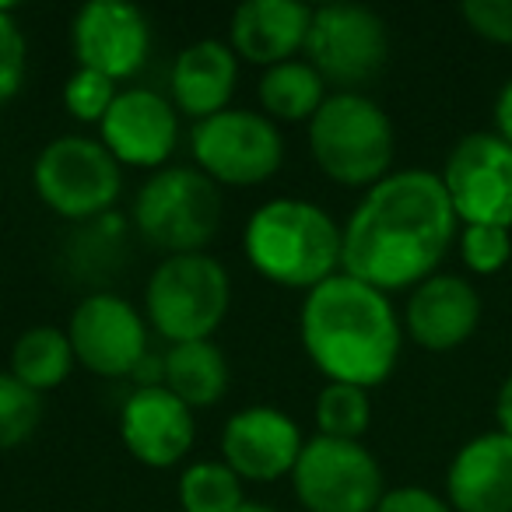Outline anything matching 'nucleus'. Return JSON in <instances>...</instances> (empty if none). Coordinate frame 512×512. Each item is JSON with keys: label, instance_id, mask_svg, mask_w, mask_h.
Masks as SVG:
<instances>
[{"label": "nucleus", "instance_id": "obj_19", "mask_svg": "<svg viewBox=\"0 0 512 512\" xmlns=\"http://www.w3.org/2000/svg\"><path fill=\"white\" fill-rule=\"evenodd\" d=\"M481 320V299L456 274H432L407 302V334L428 351L460 348Z\"/></svg>", "mask_w": 512, "mask_h": 512}, {"label": "nucleus", "instance_id": "obj_30", "mask_svg": "<svg viewBox=\"0 0 512 512\" xmlns=\"http://www.w3.org/2000/svg\"><path fill=\"white\" fill-rule=\"evenodd\" d=\"M25 78V36L18 29L11 8L0 4V106L18 95Z\"/></svg>", "mask_w": 512, "mask_h": 512}, {"label": "nucleus", "instance_id": "obj_7", "mask_svg": "<svg viewBox=\"0 0 512 512\" xmlns=\"http://www.w3.org/2000/svg\"><path fill=\"white\" fill-rule=\"evenodd\" d=\"M32 183L50 211L81 225L113 211L123 190V172L102 141L67 134L39 151Z\"/></svg>", "mask_w": 512, "mask_h": 512}, {"label": "nucleus", "instance_id": "obj_9", "mask_svg": "<svg viewBox=\"0 0 512 512\" xmlns=\"http://www.w3.org/2000/svg\"><path fill=\"white\" fill-rule=\"evenodd\" d=\"M292 484L309 512H376L386 495L376 456L362 442L327 435L302 446Z\"/></svg>", "mask_w": 512, "mask_h": 512}, {"label": "nucleus", "instance_id": "obj_25", "mask_svg": "<svg viewBox=\"0 0 512 512\" xmlns=\"http://www.w3.org/2000/svg\"><path fill=\"white\" fill-rule=\"evenodd\" d=\"M183 512H239L246 505L242 477L225 460H200L179 477Z\"/></svg>", "mask_w": 512, "mask_h": 512}, {"label": "nucleus", "instance_id": "obj_35", "mask_svg": "<svg viewBox=\"0 0 512 512\" xmlns=\"http://www.w3.org/2000/svg\"><path fill=\"white\" fill-rule=\"evenodd\" d=\"M239 512H274V509H267V505H256V502H246Z\"/></svg>", "mask_w": 512, "mask_h": 512}, {"label": "nucleus", "instance_id": "obj_1", "mask_svg": "<svg viewBox=\"0 0 512 512\" xmlns=\"http://www.w3.org/2000/svg\"><path fill=\"white\" fill-rule=\"evenodd\" d=\"M456 235L442 176L425 169L379 179L341 228V271L379 292L428 281Z\"/></svg>", "mask_w": 512, "mask_h": 512}, {"label": "nucleus", "instance_id": "obj_4", "mask_svg": "<svg viewBox=\"0 0 512 512\" xmlns=\"http://www.w3.org/2000/svg\"><path fill=\"white\" fill-rule=\"evenodd\" d=\"M309 151L341 186H376L393 165V123L369 95L334 92L309 120Z\"/></svg>", "mask_w": 512, "mask_h": 512}, {"label": "nucleus", "instance_id": "obj_27", "mask_svg": "<svg viewBox=\"0 0 512 512\" xmlns=\"http://www.w3.org/2000/svg\"><path fill=\"white\" fill-rule=\"evenodd\" d=\"M43 421V400L36 390L18 383L11 372H0V453L22 446Z\"/></svg>", "mask_w": 512, "mask_h": 512}, {"label": "nucleus", "instance_id": "obj_22", "mask_svg": "<svg viewBox=\"0 0 512 512\" xmlns=\"http://www.w3.org/2000/svg\"><path fill=\"white\" fill-rule=\"evenodd\" d=\"M228 362L211 341L169 344L165 351V390L186 407H211L225 397Z\"/></svg>", "mask_w": 512, "mask_h": 512}, {"label": "nucleus", "instance_id": "obj_5", "mask_svg": "<svg viewBox=\"0 0 512 512\" xmlns=\"http://www.w3.org/2000/svg\"><path fill=\"white\" fill-rule=\"evenodd\" d=\"M232 302L228 271L207 253L165 256L144 288V309L169 344L211 341Z\"/></svg>", "mask_w": 512, "mask_h": 512}, {"label": "nucleus", "instance_id": "obj_15", "mask_svg": "<svg viewBox=\"0 0 512 512\" xmlns=\"http://www.w3.org/2000/svg\"><path fill=\"white\" fill-rule=\"evenodd\" d=\"M102 144L120 165L158 169L176 151L179 116L165 95L151 88H127L116 95L109 113L99 123Z\"/></svg>", "mask_w": 512, "mask_h": 512}, {"label": "nucleus", "instance_id": "obj_26", "mask_svg": "<svg viewBox=\"0 0 512 512\" xmlns=\"http://www.w3.org/2000/svg\"><path fill=\"white\" fill-rule=\"evenodd\" d=\"M369 421H372V404L362 386H348V383L323 386L320 400H316V425H320V435L358 442L365 435V428H369Z\"/></svg>", "mask_w": 512, "mask_h": 512}, {"label": "nucleus", "instance_id": "obj_32", "mask_svg": "<svg viewBox=\"0 0 512 512\" xmlns=\"http://www.w3.org/2000/svg\"><path fill=\"white\" fill-rule=\"evenodd\" d=\"M376 512H449V505L425 488H393L383 495Z\"/></svg>", "mask_w": 512, "mask_h": 512}, {"label": "nucleus", "instance_id": "obj_20", "mask_svg": "<svg viewBox=\"0 0 512 512\" xmlns=\"http://www.w3.org/2000/svg\"><path fill=\"white\" fill-rule=\"evenodd\" d=\"M235 78H239V57L232 53V46L218 43V39H200V43L186 46L172 64V106L197 123L211 120L228 109Z\"/></svg>", "mask_w": 512, "mask_h": 512}, {"label": "nucleus", "instance_id": "obj_14", "mask_svg": "<svg viewBox=\"0 0 512 512\" xmlns=\"http://www.w3.org/2000/svg\"><path fill=\"white\" fill-rule=\"evenodd\" d=\"M302 432L278 407H242L225 421L221 453L242 481H278L292 474L302 456Z\"/></svg>", "mask_w": 512, "mask_h": 512}, {"label": "nucleus", "instance_id": "obj_11", "mask_svg": "<svg viewBox=\"0 0 512 512\" xmlns=\"http://www.w3.org/2000/svg\"><path fill=\"white\" fill-rule=\"evenodd\" d=\"M442 186L467 225H512V144L498 134H467L446 158Z\"/></svg>", "mask_w": 512, "mask_h": 512}, {"label": "nucleus", "instance_id": "obj_28", "mask_svg": "<svg viewBox=\"0 0 512 512\" xmlns=\"http://www.w3.org/2000/svg\"><path fill=\"white\" fill-rule=\"evenodd\" d=\"M116 81H109L106 74H95V71H78L67 78L64 85V106L74 120L81 123H102V116L109 113V106L116 102Z\"/></svg>", "mask_w": 512, "mask_h": 512}, {"label": "nucleus", "instance_id": "obj_13", "mask_svg": "<svg viewBox=\"0 0 512 512\" xmlns=\"http://www.w3.org/2000/svg\"><path fill=\"white\" fill-rule=\"evenodd\" d=\"M71 43L78 67L106 74L109 81H127L148 60L151 25L134 4L92 0L74 15Z\"/></svg>", "mask_w": 512, "mask_h": 512}, {"label": "nucleus", "instance_id": "obj_17", "mask_svg": "<svg viewBox=\"0 0 512 512\" xmlns=\"http://www.w3.org/2000/svg\"><path fill=\"white\" fill-rule=\"evenodd\" d=\"M313 11L295 0H249L232 15V53L246 64L278 67L306 50Z\"/></svg>", "mask_w": 512, "mask_h": 512}, {"label": "nucleus", "instance_id": "obj_10", "mask_svg": "<svg viewBox=\"0 0 512 512\" xmlns=\"http://www.w3.org/2000/svg\"><path fill=\"white\" fill-rule=\"evenodd\" d=\"M306 53L327 85L355 92L386 67L390 36L376 11L358 4H327L313 11Z\"/></svg>", "mask_w": 512, "mask_h": 512}, {"label": "nucleus", "instance_id": "obj_33", "mask_svg": "<svg viewBox=\"0 0 512 512\" xmlns=\"http://www.w3.org/2000/svg\"><path fill=\"white\" fill-rule=\"evenodd\" d=\"M495 123H498V137L512 144V81L498 92V102H495Z\"/></svg>", "mask_w": 512, "mask_h": 512}, {"label": "nucleus", "instance_id": "obj_21", "mask_svg": "<svg viewBox=\"0 0 512 512\" xmlns=\"http://www.w3.org/2000/svg\"><path fill=\"white\" fill-rule=\"evenodd\" d=\"M130 228L123 214L109 211L92 221H81L64 242V271L81 285L102 288L123 271L127 264Z\"/></svg>", "mask_w": 512, "mask_h": 512}, {"label": "nucleus", "instance_id": "obj_16", "mask_svg": "<svg viewBox=\"0 0 512 512\" xmlns=\"http://www.w3.org/2000/svg\"><path fill=\"white\" fill-rule=\"evenodd\" d=\"M120 435L134 460H141L144 467L165 470L190 453L197 428H193L190 407L176 393L158 386V390L130 393L120 414Z\"/></svg>", "mask_w": 512, "mask_h": 512}, {"label": "nucleus", "instance_id": "obj_24", "mask_svg": "<svg viewBox=\"0 0 512 512\" xmlns=\"http://www.w3.org/2000/svg\"><path fill=\"white\" fill-rule=\"evenodd\" d=\"M74 348L67 330L57 327H32L11 348V376L29 390L46 393L57 390L74 369Z\"/></svg>", "mask_w": 512, "mask_h": 512}, {"label": "nucleus", "instance_id": "obj_12", "mask_svg": "<svg viewBox=\"0 0 512 512\" xmlns=\"http://www.w3.org/2000/svg\"><path fill=\"white\" fill-rule=\"evenodd\" d=\"M74 358L102 379H123L148 355V327L127 299L92 292L67 323Z\"/></svg>", "mask_w": 512, "mask_h": 512}, {"label": "nucleus", "instance_id": "obj_23", "mask_svg": "<svg viewBox=\"0 0 512 512\" xmlns=\"http://www.w3.org/2000/svg\"><path fill=\"white\" fill-rule=\"evenodd\" d=\"M327 102V81L316 74L309 60H288V64L267 67L260 78V106L267 120L302 123L313 120Z\"/></svg>", "mask_w": 512, "mask_h": 512}, {"label": "nucleus", "instance_id": "obj_3", "mask_svg": "<svg viewBox=\"0 0 512 512\" xmlns=\"http://www.w3.org/2000/svg\"><path fill=\"white\" fill-rule=\"evenodd\" d=\"M242 249L253 271L281 288L313 292L341 274V228L309 200L281 197L256 207L242 235Z\"/></svg>", "mask_w": 512, "mask_h": 512}, {"label": "nucleus", "instance_id": "obj_6", "mask_svg": "<svg viewBox=\"0 0 512 512\" xmlns=\"http://www.w3.org/2000/svg\"><path fill=\"white\" fill-rule=\"evenodd\" d=\"M134 225L148 246L169 256L200 253L221 225L218 183L200 169H158L137 190Z\"/></svg>", "mask_w": 512, "mask_h": 512}, {"label": "nucleus", "instance_id": "obj_31", "mask_svg": "<svg viewBox=\"0 0 512 512\" xmlns=\"http://www.w3.org/2000/svg\"><path fill=\"white\" fill-rule=\"evenodd\" d=\"M463 18L477 36L491 43H512V0H467Z\"/></svg>", "mask_w": 512, "mask_h": 512}, {"label": "nucleus", "instance_id": "obj_29", "mask_svg": "<svg viewBox=\"0 0 512 512\" xmlns=\"http://www.w3.org/2000/svg\"><path fill=\"white\" fill-rule=\"evenodd\" d=\"M463 264L474 274H495L509 264L512 256V235L509 228L498 225H467L460 235Z\"/></svg>", "mask_w": 512, "mask_h": 512}, {"label": "nucleus", "instance_id": "obj_2", "mask_svg": "<svg viewBox=\"0 0 512 512\" xmlns=\"http://www.w3.org/2000/svg\"><path fill=\"white\" fill-rule=\"evenodd\" d=\"M299 330L309 362L330 383L369 390L397 365L400 320L390 299L344 271L306 292Z\"/></svg>", "mask_w": 512, "mask_h": 512}, {"label": "nucleus", "instance_id": "obj_8", "mask_svg": "<svg viewBox=\"0 0 512 512\" xmlns=\"http://www.w3.org/2000/svg\"><path fill=\"white\" fill-rule=\"evenodd\" d=\"M193 158L207 179L225 186H260L281 169L285 137L278 123L249 109H225L193 123Z\"/></svg>", "mask_w": 512, "mask_h": 512}, {"label": "nucleus", "instance_id": "obj_18", "mask_svg": "<svg viewBox=\"0 0 512 512\" xmlns=\"http://www.w3.org/2000/svg\"><path fill=\"white\" fill-rule=\"evenodd\" d=\"M446 488L460 512H512V435L470 439L449 463Z\"/></svg>", "mask_w": 512, "mask_h": 512}, {"label": "nucleus", "instance_id": "obj_34", "mask_svg": "<svg viewBox=\"0 0 512 512\" xmlns=\"http://www.w3.org/2000/svg\"><path fill=\"white\" fill-rule=\"evenodd\" d=\"M495 414H498V425H502V432H505V435H512V376L505 379L502 390H498Z\"/></svg>", "mask_w": 512, "mask_h": 512}]
</instances>
